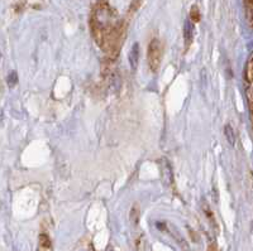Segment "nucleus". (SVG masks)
Returning <instances> with one entry per match:
<instances>
[{"instance_id": "nucleus-7", "label": "nucleus", "mask_w": 253, "mask_h": 251, "mask_svg": "<svg viewBox=\"0 0 253 251\" xmlns=\"http://www.w3.org/2000/svg\"><path fill=\"white\" fill-rule=\"evenodd\" d=\"M190 14H191V19H193L194 22H198V20L200 19V14H199V10H198V8H196V6H194V8L191 9Z\"/></svg>"}, {"instance_id": "nucleus-4", "label": "nucleus", "mask_w": 253, "mask_h": 251, "mask_svg": "<svg viewBox=\"0 0 253 251\" xmlns=\"http://www.w3.org/2000/svg\"><path fill=\"white\" fill-rule=\"evenodd\" d=\"M184 38L186 47L189 46L191 40H193V24L190 23V20H186L184 26Z\"/></svg>"}, {"instance_id": "nucleus-6", "label": "nucleus", "mask_w": 253, "mask_h": 251, "mask_svg": "<svg viewBox=\"0 0 253 251\" xmlns=\"http://www.w3.org/2000/svg\"><path fill=\"white\" fill-rule=\"evenodd\" d=\"M6 81H8V85L10 86V87H13V86H14L15 83L18 82V74H17V72H15V71L10 72V73L8 74V78H6Z\"/></svg>"}, {"instance_id": "nucleus-2", "label": "nucleus", "mask_w": 253, "mask_h": 251, "mask_svg": "<svg viewBox=\"0 0 253 251\" xmlns=\"http://www.w3.org/2000/svg\"><path fill=\"white\" fill-rule=\"evenodd\" d=\"M138 62H139V44L138 43H134L129 52V63L133 71L137 70V67H138Z\"/></svg>"}, {"instance_id": "nucleus-1", "label": "nucleus", "mask_w": 253, "mask_h": 251, "mask_svg": "<svg viewBox=\"0 0 253 251\" xmlns=\"http://www.w3.org/2000/svg\"><path fill=\"white\" fill-rule=\"evenodd\" d=\"M147 61L151 71L156 72L161 65L162 61V43L155 38L148 44V52H147Z\"/></svg>"}, {"instance_id": "nucleus-9", "label": "nucleus", "mask_w": 253, "mask_h": 251, "mask_svg": "<svg viewBox=\"0 0 253 251\" xmlns=\"http://www.w3.org/2000/svg\"><path fill=\"white\" fill-rule=\"evenodd\" d=\"M251 15H252V20H253V8H252V10H251Z\"/></svg>"}, {"instance_id": "nucleus-3", "label": "nucleus", "mask_w": 253, "mask_h": 251, "mask_svg": "<svg viewBox=\"0 0 253 251\" xmlns=\"http://www.w3.org/2000/svg\"><path fill=\"white\" fill-rule=\"evenodd\" d=\"M38 251H52V244L46 234H41L38 240Z\"/></svg>"}, {"instance_id": "nucleus-8", "label": "nucleus", "mask_w": 253, "mask_h": 251, "mask_svg": "<svg viewBox=\"0 0 253 251\" xmlns=\"http://www.w3.org/2000/svg\"><path fill=\"white\" fill-rule=\"evenodd\" d=\"M107 251H114V249H113V248H110V246H109V248L107 249Z\"/></svg>"}, {"instance_id": "nucleus-5", "label": "nucleus", "mask_w": 253, "mask_h": 251, "mask_svg": "<svg viewBox=\"0 0 253 251\" xmlns=\"http://www.w3.org/2000/svg\"><path fill=\"white\" fill-rule=\"evenodd\" d=\"M224 135H225V138H227L228 142H229V144H232V145H234V144H236V134H234V130L232 129V126L225 125Z\"/></svg>"}]
</instances>
